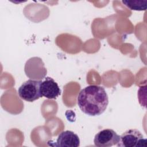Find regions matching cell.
Masks as SVG:
<instances>
[{
    "mask_svg": "<svg viewBox=\"0 0 147 147\" xmlns=\"http://www.w3.org/2000/svg\"><path fill=\"white\" fill-rule=\"evenodd\" d=\"M77 103L84 114L90 116L100 115L107 107L109 98L103 87L90 85L79 92Z\"/></svg>",
    "mask_w": 147,
    "mask_h": 147,
    "instance_id": "cell-1",
    "label": "cell"
},
{
    "mask_svg": "<svg viewBox=\"0 0 147 147\" xmlns=\"http://www.w3.org/2000/svg\"><path fill=\"white\" fill-rule=\"evenodd\" d=\"M42 80L29 79L22 83L18 90L19 96L23 100L32 102L42 97L40 88Z\"/></svg>",
    "mask_w": 147,
    "mask_h": 147,
    "instance_id": "cell-2",
    "label": "cell"
},
{
    "mask_svg": "<svg viewBox=\"0 0 147 147\" xmlns=\"http://www.w3.org/2000/svg\"><path fill=\"white\" fill-rule=\"evenodd\" d=\"M146 139L144 138L142 133L137 129H129L125 131L121 136L118 147H138L146 146Z\"/></svg>",
    "mask_w": 147,
    "mask_h": 147,
    "instance_id": "cell-3",
    "label": "cell"
},
{
    "mask_svg": "<svg viewBox=\"0 0 147 147\" xmlns=\"http://www.w3.org/2000/svg\"><path fill=\"white\" fill-rule=\"evenodd\" d=\"M120 136L113 130L106 129L100 130L95 136L94 142L98 147H110L117 145Z\"/></svg>",
    "mask_w": 147,
    "mask_h": 147,
    "instance_id": "cell-4",
    "label": "cell"
},
{
    "mask_svg": "<svg viewBox=\"0 0 147 147\" xmlns=\"http://www.w3.org/2000/svg\"><path fill=\"white\" fill-rule=\"evenodd\" d=\"M40 90L42 96L51 99H55L61 94V90L57 83L50 77H46L45 80L42 81Z\"/></svg>",
    "mask_w": 147,
    "mask_h": 147,
    "instance_id": "cell-5",
    "label": "cell"
},
{
    "mask_svg": "<svg viewBox=\"0 0 147 147\" xmlns=\"http://www.w3.org/2000/svg\"><path fill=\"white\" fill-rule=\"evenodd\" d=\"M54 145L63 147H78L80 145V139L78 136L72 131H63L59 135Z\"/></svg>",
    "mask_w": 147,
    "mask_h": 147,
    "instance_id": "cell-6",
    "label": "cell"
},
{
    "mask_svg": "<svg viewBox=\"0 0 147 147\" xmlns=\"http://www.w3.org/2000/svg\"><path fill=\"white\" fill-rule=\"evenodd\" d=\"M122 2L127 7L133 10H145L147 7V0L122 1Z\"/></svg>",
    "mask_w": 147,
    "mask_h": 147,
    "instance_id": "cell-7",
    "label": "cell"
}]
</instances>
